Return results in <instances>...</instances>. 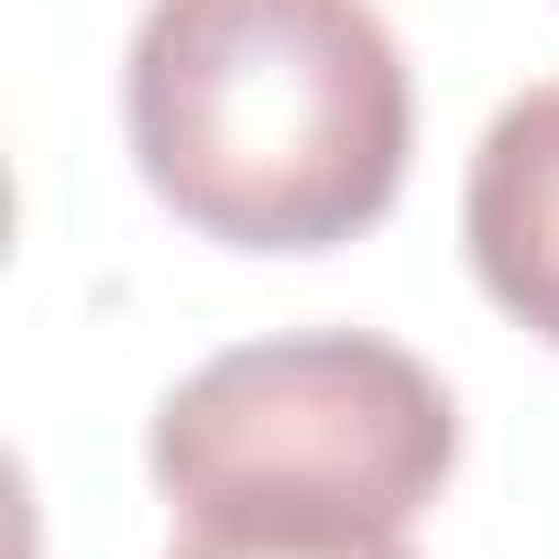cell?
Returning a JSON list of instances; mask_svg holds the SVG:
<instances>
[{"label":"cell","mask_w":559,"mask_h":559,"mask_svg":"<svg viewBox=\"0 0 559 559\" xmlns=\"http://www.w3.org/2000/svg\"><path fill=\"white\" fill-rule=\"evenodd\" d=\"M176 559H417L406 526H209L187 515Z\"/></svg>","instance_id":"cell-4"},{"label":"cell","mask_w":559,"mask_h":559,"mask_svg":"<svg viewBox=\"0 0 559 559\" xmlns=\"http://www.w3.org/2000/svg\"><path fill=\"white\" fill-rule=\"evenodd\" d=\"M121 121L143 187L230 252H341L406 187V56L373 0H154Z\"/></svg>","instance_id":"cell-1"},{"label":"cell","mask_w":559,"mask_h":559,"mask_svg":"<svg viewBox=\"0 0 559 559\" xmlns=\"http://www.w3.org/2000/svg\"><path fill=\"white\" fill-rule=\"evenodd\" d=\"M450 461V384L373 330L241 341L154 406V483L209 526H417Z\"/></svg>","instance_id":"cell-2"},{"label":"cell","mask_w":559,"mask_h":559,"mask_svg":"<svg viewBox=\"0 0 559 559\" xmlns=\"http://www.w3.org/2000/svg\"><path fill=\"white\" fill-rule=\"evenodd\" d=\"M461 241H472L483 297L559 352V78L493 110L461 187Z\"/></svg>","instance_id":"cell-3"}]
</instances>
